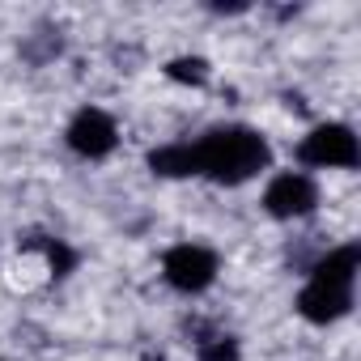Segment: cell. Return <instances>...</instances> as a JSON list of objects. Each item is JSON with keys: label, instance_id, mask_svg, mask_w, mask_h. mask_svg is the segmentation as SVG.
<instances>
[{"label": "cell", "instance_id": "obj_1", "mask_svg": "<svg viewBox=\"0 0 361 361\" xmlns=\"http://www.w3.org/2000/svg\"><path fill=\"white\" fill-rule=\"evenodd\" d=\"M196 166L204 174H213L217 183L234 188V183H247L251 174H259L268 166V145L251 128H213L196 145Z\"/></svg>", "mask_w": 361, "mask_h": 361}, {"label": "cell", "instance_id": "obj_3", "mask_svg": "<svg viewBox=\"0 0 361 361\" xmlns=\"http://www.w3.org/2000/svg\"><path fill=\"white\" fill-rule=\"evenodd\" d=\"M298 157L306 166H357L361 153H357V136L344 123H323L302 140Z\"/></svg>", "mask_w": 361, "mask_h": 361}, {"label": "cell", "instance_id": "obj_4", "mask_svg": "<svg viewBox=\"0 0 361 361\" xmlns=\"http://www.w3.org/2000/svg\"><path fill=\"white\" fill-rule=\"evenodd\" d=\"M314 204H319V188L306 174H276L264 192V209L272 217H306Z\"/></svg>", "mask_w": 361, "mask_h": 361}, {"label": "cell", "instance_id": "obj_11", "mask_svg": "<svg viewBox=\"0 0 361 361\" xmlns=\"http://www.w3.org/2000/svg\"><path fill=\"white\" fill-rule=\"evenodd\" d=\"M43 251H47V264H51V272H56V276H64V272H73V264H77V255H73V251H68L64 243H56V238H51V243H43Z\"/></svg>", "mask_w": 361, "mask_h": 361}, {"label": "cell", "instance_id": "obj_7", "mask_svg": "<svg viewBox=\"0 0 361 361\" xmlns=\"http://www.w3.org/2000/svg\"><path fill=\"white\" fill-rule=\"evenodd\" d=\"M149 170L166 174V178H183V174H200L196 166V145H161L149 153Z\"/></svg>", "mask_w": 361, "mask_h": 361}, {"label": "cell", "instance_id": "obj_8", "mask_svg": "<svg viewBox=\"0 0 361 361\" xmlns=\"http://www.w3.org/2000/svg\"><path fill=\"white\" fill-rule=\"evenodd\" d=\"M357 264H361V251H357V247H340V251H331L327 259H319V268H314V281H323V285H344V289H353Z\"/></svg>", "mask_w": 361, "mask_h": 361}, {"label": "cell", "instance_id": "obj_10", "mask_svg": "<svg viewBox=\"0 0 361 361\" xmlns=\"http://www.w3.org/2000/svg\"><path fill=\"white\" fill-rule=\"evenodd\" d=\"M238 340L234 336H217V340H204L200 348V361H238Z\"/></svg>", "mask_w": 361, "mask_h": 361}, {"label": "cell", "instance_id": "obj_5", "mask_svg": "<svg viewBox=\"0 0 361 361\" xmlns=\"http://www.w3.org/2000/svg\"><path fill=\"white\" fill-rule=\"evenodd\" d=\"M68 145L81 157H106L115 149V119L98 106L77 111V119L68 123Z\"/></svg>", "mask_w": 361, "mask_h": 361}, {"label": "cell", "instance_id": "obj_2", "mask_svg": "<svg viewBox=\"0 0 361 361\" xmlns=\"http://www.w3.org/2000/svg\"><path fill=\"white\" fill-rule=\"evenodd\" d=\"M161 272H166V281H170L174 289L200 293V289H209L213 276H217V255H213L209 247H192V243H183V247L166 251Z\"/></svg>", "mask_w": 361, "mask_h": 361}, {"label": "cell", "instance_id": "obj_12", "mask_svg": "<svg viewBox=\"0 0 361 361\" xmlns=\"http://www.w3.org/2000/svg\"><path fill=\"white\" fill-rule=\"evenodd\" d=\"M145 361H161V357H153V353H149V357H145Z\"/></svg>", "mask_w": 361, "mask_h": 361}, {"label": "cell", "instance_id": "obj_6", "mask_svg": "<svg viewBox=\"0 0 361 361\" xmlns=\"http://www.w3.org/2000/svg\"><path fill=\"white\" fill-rule=\"evenodd\" d=\"M348 306H353V289H344V285L310 281V285L298 293V310H302V319H310V323H331V319L348 314Z\"/></svg>", "mask_w": 361, "mask_h": 361}, {"label": "cell", "instance_id": "obj_9", "mask_svg": "<svg viewBox=\"0 0 361 361\" xmlns=\"http://www.w3.org/2000/svg\"><path fill=\"white\" fill-rule=\"evenodd\" d=\"M166 77H170V81H183V85H204V81H209V60H200V56L170 60V64H166Z\"/></svg>", "mask_w": 361, "mask_h": 361}]
</instances>
